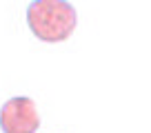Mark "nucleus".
I'll return each mask as SVG.
<instances>
[{
    "mask_svg": "<svg viewBox=\"0 0 151 133\" xmlns=\"http://www.w3.org/2000/svg\"><path fill=\"white\" fill-rule=\"evenodd\" d=\"M27 24L38 40L56 44L76 31L78 11L69 0H31L27 7Z\"/></svg>",
    "mask_w": 151,
    "mask_h": 133,
    "instance_id": "1",
    "label": "nucleus"
},
{
    "mask_svg": "<svg viewBox=\"0 0 151 133\" xmlns=\"http://www.w3.org/2000/svg\"><path fill=\"white\" fill-rule=\"evenodd\" d=\"M40 129V113L29 95H14L0 107L2 133H36Z\"/></svg>",
    "mask_w": 151,
    "mask_h": 133,
    "instance_id": "2",
    "label": "nucleus"
}]
</instances>
